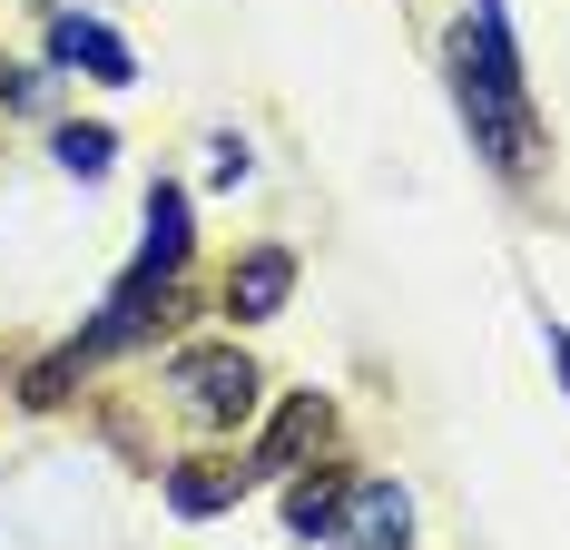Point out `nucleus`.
<instances>
[{
  "mask_svg": "<svg viewBox=\"0 0 570 550\" xmlns=\"http://www.w3.org/2000/svg\"><path fill=\"white\" fill-rule=\"evenodd\" d=\"M453 89H462L472 138H482L492 158L512 167V177H531V167H541V128H531V99H521V79H512L502 10H492V0H472V20L453 30Z\"/></svg>",
  "mask_w": 570,
  "mask_h": 550,
  "instance_id": "1",
  "label": "nucleus"
},
{
  "mask_svg": "<svg viewBox=\"0 0 570 550\" xmlns=\"http://www.w3.org/2000/svg\"><path fill=\"white\" fill-rule=\"evenodd\" d=\"M177 393H187L207 423L236 433V423L256 413V354H236V344H187V354H177Z\"/></svg>",
  "mask_w": 570,
  "mask_h": 550,
  "instance_id": "2",
  "label": "nucleus"
},
{
  "mask_svg": "<svg viewBox=\"0 0 570 550\" xmlns=\"http://www.w3.org/2000/svg\"><path fill=\"white\" fill-rule=\"evenodd\" d=\"M168 305H177V285H168V275H158V266H128V285L109 295V315L79 334V354H118V344L158 334V315H168Z\"/></svg>",
  "mask_w": 570,
  "mask_h": 550,
  "instance_id": "3",
  "label": "nucleus"
},
{
  "mask_svg": "<svg viewBox=\"0 0 570 550\" xmlns=\"http://www.w3.org/2000/svg\"><path fill=\"white\" fill-rule=\"evenodd\" d=\"M285 285H295V256H285V246H256V256L227 275V315L236 325H266V315L285 305Z\"/></svg>",
  "mask_w": 570,
  "mask_h": 550,
  "instance_id": "4",
  "label": "nucleus"
},
{
  "mask_svg": "<svg viewBox=\"0 0 570 550\" xmlns=\"http://www.w3.org/2000/svg\"><path fill=\"white\" fill-rule=\"evenodd\" d=\"M50 59H69V69H99L109 89H128V79H138V59L118 50L109 20H59V30H50Z\"/></svg>",
  "mask_w": 570,
  "mask_h": 550,
  "instance_id": "5",
  "label": "nucleus"
},
{
  "mask_svg": "<svg viewBox=\"0 0 570 550\" xmlns=\"http://www.w3.org/2000/svg\"><path fill=\"white\" fill-rule=\"evenodd\" d=\"M344 511H354V482H344V472H315V482L285 492V531H295V541H335Z\"/></svg>",
  "mask_w": 570,
  "mask_h": 550,
  "instance_id": "6",
  "label": "nucleus"
},
{
  "mask_svg": "<svg viewBox=\"0 0 570 550\" xmlns=\"http://www.w3.org/2000/svg\"><path fill=\"white\" fill-rule=\"evenodd\" d=\"M325 433H335V413H325L315 393H295V403L276 413V433H266V452H256V462H266V472H285V462H305Z\"/></svg>",
  "mask_w": 570,
  "mask_h": 550,
  "instance_id": "7",
  "label": "nucleus"
},
{
  "mask_svg": "<svg viewBox=\"0 0 570 550\" xmlns=\"http://www.w3.org/2000/svg\"><path fill=\"white\" fill-rule=\"evenodd\" d=\"M236 482H246V472H227V462H177V472H168V511H187V521H217V511L236 501Z\"/></svg>",
  "mask_w": 570,
  "mask_h": 550,
  "instance_id": "8",
  "label": "nucleus"
},
{
  "mask_svg": "<svg viewBox=\"0 0 570 550\" xmlns=\"http://www.w3.org/2000/svg\"><path fill=\"white\" fill-rule=\"evenodd\" d=\"M138 266H158V275L187 266V197H168V187L148 197V256H138Z\"/></svg>",
  "mask_w": 570,
  "mask_h": 550,
  "instance_id": "9",
  "label": "nucleus"
},
{
  "mask_svg": "<svg viewBox=\"0 0 570 550\" xmlns=\"http://www.w3.org/2000/svg\"><path fill=\"white\" fill-rule=\"evenodd\" d=\"M344 521H364V531H374V550H403V521H413V511H403V492H394V482H364Z\"/></svg>",
  "mask_w": 570,
  "mask_h": 550,
  "instance_id": "10",
  "label": "nucleus"
},
{
  "mask_svg": "<svg viewBox=\"0 0 570 550\" xmlns=\"http://www.w3.org/2000/svg\"><path fill=\"white\" fill-rule=\"evenodd\" d=\"M79 364H89V354H79V344H59L50 364H30V374H20V403H59V393L79 384Z\"/></svg>",
  "mask_w": 570,
  "mask_h": 550,
  "instance_id": "11",
  "label": "nucleus"
},
{
  "mask_svg": "<svg viewBox=\"0 0 570 550\" xmlns=\"http://www.w3.org/2000/svg\"><path fill=\"white\" fill-rule=\"evenodd\" d=\"M50 148H59V167H69V177H99V167H109V128H59Z\"/></svg>",
  "mask_w": 570,
  "mask_h": 550,
  "instance_id": "12",
  "label": "nucleus"
},
{
  "mask_svg": "<svg viewBox=\"0 0 570 550\" xmlns=\"http://www.w3.org/2000/svg\"><path fill=\"white\" fill-rule=\"evenodd\" d=\"M551 364H561V384H570V334H551Z\"/></svg>",
  "mask_w": 570,
  "mask_h": 550,
  "instance_id": "13",
  "label": "nucleus"
}]
</instances>
